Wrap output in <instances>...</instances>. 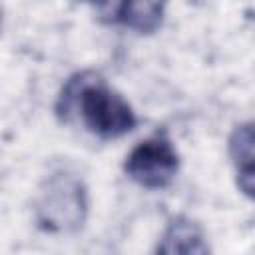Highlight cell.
Wrapping results in <instances>:
<instances>
[{"label": "cell", "mask_w": 255, "mask_h": 255, "mask_svg": "<svg viewBox=\"0 0 255 255\" xmlns=\"http://www.w3.org/2000/svg\"><path fill=\"white\" fill-rule=\"evenodd\" d=\"M72 110L94 135L104 139L126 135L137 122L131 106L118 92L108 88L104 80L86 74L72 78L60 96L58 112L68 118Z\"/></svg>", "instance_id": "obj_1"}, {"label": "cell", "mask_w": 255, "mask_h": 255, "mask_svg": "<svg viewBox=\"0 0 255 255\" xmlns=\"http://www.w3.org/2000/svg\"><path fill=\"white\" fill-rule=\"evenodd\" d=\"M88 215V195L80 179L68 173H54L46 179L36 201V221L44 231H78Z\"/></svg>", "instance_id": "obj_2"}, {"label": "cell", "mask_w": 255, "mask_h": 255, "mask_svg": "<svg viewBox=\"0 0 255 255\" xmlns=\"http://www.w3.org/2000/svg\"><path fill=\"white\" fill-rule=\"evenodd\" d=\"M179 167L177 151L165 131H157L151 137L139 141L126 157V173L137 185L145 189L167 187Z\"/></svg>", "instance_id": "obj_3"}, {"label": "cell", "mask_w": 255, "mask_h": 255, "mask_svg": "<svg viewBox=\"0 0 255 255\" xmlns=\"http://www.w3.org/2000/svg\"><path fill=\"white\" fill-rule=\"evenodd\" d=\"M229 157L237 169L239 189L255 199V124H239L229 135Z\"/></svg>", "instance_id": "obj_4"}, {"label": "cell", "mask_w": 255, "mask_h": 255, "mask_svg": "<svg viewBox=\"0 0 255 255\" xmlns=\"http://www.w3.org/2000/svg\"><path fill=\"white\" fill-rule=\"evenodd\" d=\"M167 0H118L114 20L139 34H151L161 26Z\"/></svg>", "instance_id": "obj_5"}, {"label": "cell", "mask_w": 255, "mask_h": 255, "mask_svg": "<svg viewBox=\"0 0 255 255\" xmlns=\"http://www.w3.org/2000/svg\"><path fill=\"white\" fill-rule=\"evenodd\" d=\"M201 229L187 217H175L169 221L157 251L161 253H207Z\"/></svg>", "instance_id": "obj_6"}]
</instances>
